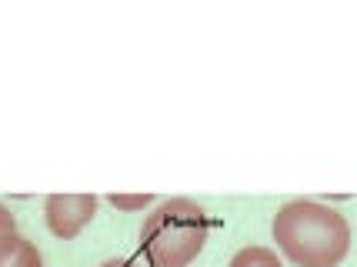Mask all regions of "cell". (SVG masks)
<instances>
[{
	"label": "cell",
	"instance_id": "cell-1",
	"mask_svg": "<svg viewBox=\"0 0 357 267\" xmlns=\"http://www.w3.org/2000/svg\"><path fill=\"white\" fill-rule=\"evenodd\" d=\"M271 237L297 267H337L351 251V224L321 201H287L274 214Z\"/></svg>",
	"mask_w": 357,
	"mask_h": 267
},
{
	"label": "cell",
	"instance_id": "cell-3",
	"mask_svg": "<svg viewBox=\"0 0 357 267\" xmlns=\"http://www.w3.org/2000/svg\"><path fill=\"white\" fill-rule=\"evenodd\" d=\"M97 214V197L93 194H50L44 201V220L50 234L70 241L77 237Z\"/></svg>",
	"mask_w": 357,
	"mask_h": 267
},
{
	"label": "cell",
	"instance_id": "cell-6",
	"mask_svg": "<svg viewBox=\"0 0 357 267\" xmlns=\"http://www.w3.org/2000/svg\"><path fill=\"white\" fill-rule=\"evenodd\" d=\"M17 237H20V234H17V218H14V211H10V207L0 201V257H3V254L14 247Z\"/></svg>",
	"mask_w": 357,
	"mask_h": 267
},
{
	"label": "cell",
	"instance_id": "cell-5",
	"mask_svg": "<svg viewBox=\"0 0 357 267\" xmlns=\"http://www.w3.org/2000/svg\"><path fill=\"white\" fill-rule=\"evenodd\" d=\"M0 267H44V257L37 251V244L27 237H17V244L0 257Z\"/></svg>",
	"mask_w": 357,
	"mask_h": 267
},
{
	"label": "cell",
	"instance_id": "cell-4",
	"mask_svg": "<svg viewBox=\"0 0 357 267\" xmlns=\"http://www.w3.org/2000/svg\"><path fill=\"white\" fill-rule=\"evenodd\" d=\"M227 267H284V264H280V257L271 251V247H264V244H248V247H241V251L234 254Z\"/></svg>",
	"mask_w": 357,
	"mask_h": 267
},
{
	"label": "cell",
	"instance_id": "cell-2",
	"mask_svg": "<svg viewBox=\"0 0 357 267\" xmlns=\"http://www.w3.org/2000/svg\"><path fill=\"white\" fill-rule=\"evenodd\" d=\"M211 234L207 214L190 197H171L157 204L144 227H140V247L154 267H187L197 261Z\"/></svg>",
	"mask_w": 357,
	"mask_h": 267
},
{
	"label": "cell",
	"instance_id": "cell-7",
	"mask_svg": "<svg viewBox=\"0 0 357 267\" xmlns=\"http://www.w3.org/2000/svg\"><path fill=\"white\" fill-rule=\"evenodd\" d=\"M110 204H114V207H124V211H134V207L151 204V197H147V194H144V197H124V194H110Z\"/></svg>",
	"mask_w": 357,
	"mask_h": 267
},
{
	"label": "cell",
	"instance_id": "cell-8",
	"mask_svg": "<svg viewBox=\"0 0 357 267\" xmlns=\"http://www.w3.org/2000/svg\"><path fill=\"white\" fill-rule=\"evenodd\" d=\"M100 267H137L134 261H127V257H110V261H104Z\"/></svg>",
	"mask_w": 357,
	"mask_h": 267
}]
</instances>
